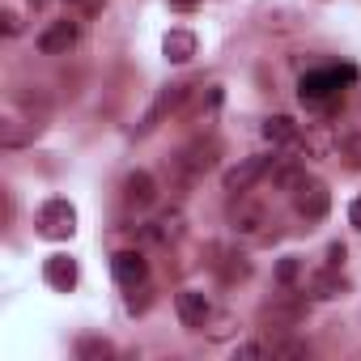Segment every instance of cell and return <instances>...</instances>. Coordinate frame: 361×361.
Wrapping results in <instances>:
<instances>
[{
  "instance_id": "cell-3",
  "label": "cell",
  "mask_w": 361,
  "mask_h": 361,
  "mask_svg": "<svg viewBox=\"0 0 361 361\" xmlns=\"http://www.w3.org/2000/svg\"><path fill=\"white\" fill-rule=\"evenodd\" d=\"M188 94H192V85H188V81H170V85H161V90H157V98L149 102V111L140 115V123H136V136H149L153 128H161V123H166V119H170L178 106L188 102Z\"/></svg>"
},
{
  "instance_id": "cell-20",
  "label": "cell",
  "mask_w": 361,
  "mask_h": 361,
  "mask_svg": "<svg viewBox=\"0 0 361 361\" xmlns=\"http://www.w3.org/2000/svg\"><path fill=\"white\" fill-rule=\"evenodd\" d=\"M145 234H153L157 243H174L178 234H183V213H166V217H157Z\"/></svg>"
},
{
  "instance_id": "cell-1",
  "label": "cell",
  "mask_w": 361,
  "mask_h": 361,
  "mask_svg": "<svg viewBox=\"0 0 361 361\" xmlns=\"http://www.w3.org/2000/svg\"><path fill=\"white\" fill-rule=\"evenodd\" d=\"M217 157H221V140L217 136H200V140H192L188 149H178L170 161H166V170H170V178H174V188L178 192H188L192 183H200V178L217 166Z\"/></svg>"
},
{
  "instance_id": "cell-19",
  "label": "cell",
  "mask_w": 361,
  "mask_h": 361,
  "mask_svg": "<svg viewBox=\"0 0 361 361\" xmlns=\"http://www.w3.org/2000/svg\"><path fill=\"white\" fill-rule=\"evenodd\" d=\"M336 153L348 170H361V132H336Z\"/></svg>"
},
{
  "instance_id": "cell-17",
  "label": "cell",
  "mask_w": 361,
  "mask_h": 361,
  "mask_svg": "<svg viewBox=\"0 0 361 361\" xmlns=\"http://www.w3.org/2000/svg\"><path fill=\"white\" fill-rule=\"evenodd\" d=\"M264 136H268L272 145H298L302 132H298V123H293L289 115H268V119H264Z\"/></svg>"
},
{
  "instance_id": "cell-6",
  "label": "cell",
  "mask_w": 361,
  "mask_h": 361,
  "mask_svg": "<svg viewBox=\"0 0 361 361\" xmlns=\"http://www.w3.org/2000/svg\"><path fill=\"white\" fill-rule=\"evenodd\" d=\"M293 209H298L302 221H323L327 209H331V192L319 183V178H302L293 188Z\"/></svg>"
},
{
  "instance_id": "cell-22",
  "label": "cell",
  "mask_w": 361,
  "mask_h": 361,
  "mask_svg": "<svg viewBox=\"0 0 361 361\" xmlns=\"http://www.w3.org/2000/svg\"><path fill=\"white\" fill-rule=\"evenodd\" d=\"M77 357L81 361H102V357H115V344H106L98 336H81L77 340Z\"/></svg>"
},
{
  "instance_id": "cell-27",
  "label": "cell",
  "mask_w": 361,
  "mask_h": 361,
  "mask_svg": "<svg viewBox=\"0 0 361 361\" xmlns=\"http://www.w3.org/2000/svg\"><path fill=\"white\" fill-rule=\"evenodd\" d=\"M348 226H353V230H361V196L348 204Z\"/></svg>"
},
{
  "instance_id": "cell-12",
  "label": "cell",
  "mask_w": 361,
  "mask_h": 361,
  "mask_svg": "<svg viewBox=\"0 0 361 361\" xmlns=\"http://www.w3.org/2000/svg\"><path fill=\"white\" fill-rule=\"evenodd\" d=\"M111 272H115V281H119L123 289H136V285L149 281V259H145L140 251H119V255L111 259Z\"/></svg>"
},
{
  "instance_id": "cell-28",
  "label": "cell",
  "mask_w": 361,
  "mask_h": 361,
  "mask_svg": "<svg viewBox=\"0 0 361 361\" xmlns=\"http://www.w3.org/2000/svg\"><path fill=\"white\" fill-rule=\"evenodd\" d=\"M200 5V0H170V9H178V13H192Z\"/></svg>"
},
{
  "instance_id": "cell-13",
  "label": "cell",
  "mask_w": 361,
  "mask_h": 361,
  "mask_svg": "<svg viewBox=\"0 0 361 361\" xmlns=\"http://www.w3.org/2000/svg\"><path fill=\"white\" fill-rule=\"evenodd\" d=\"M43 281H47L51 289H60V293L77 289V259H73V255H47V264H43Z\"/></svg>"
},
{
  "instance_id": "cell-25",
  "label": "cell",
  "mask_w": 361,
  "mask_h": 361,
  "mask_svg": "<svg viewBox=\"0 0 361 361\" xmlns=\"http://www.w3.org/2000/svg\"><path fill=\"white\" fill-rule=\"evenodd\" d=\"M0 30H5L9 39H13V35H22V18H18L13 9H5V13H0Z\"/></svg>"
},
{
  "instance_id": "cell-15",
  "label": "cell",
  "mask_w": 361,
  "mask_h": 361,
  "mask_svg": "<svg viewBox=\"0 0 361 361\" xmlns=\"http://www.w3.org/2000/svg\"><path fill=\"white\" fill-rule=\"evenodd\" d=\"M298 145L310 157H327V153H336V132L327 123H314V128H306V136H298Z\"/></svg>"
},
{
  "instance_id": "cell-24",
  "label": "cell",
  "mask_w": 361,
  "mask_h": 361,
  "mask_svg": "<svg viewBox=\"0 0 361 361\" xmlns=\"http://www.w3.org/2000/svg\"><path fill=\"white\" fill-rule=\"evenodd\" d=\"M272 357H310V348L298 340H272Z\"/></svg>"
},
{
  "instance_id": "cell-7",
  "label": "cell",
  "mask_w": 361,
  "mask_h": 361,
  "mask_svg": "<svg viewBox=\"0 0 361 361\" xmlns=\"http://www.w3.org/2000/svg\"><path fill=\"white\" fill-rule=\"evenodd\" d=\"M306 319V298H276L259 306V323L264 327H298Z\"/></svg>"
},
{
  "instance_id": "cell-16",
  "label": "cell",
  "mask_w": 361,
  "mask_h": 361,
  "mask_svg": "<svg viewBox=\"0 0 361 361\" xmlns=\"http://www.w3.org/2000/svg\"><path fill=\"white\" fill-rule=\"evenodd\" d=\"M161 51H166L170 64H188V60L196 56V35H188V30H170L166 43H161Z\"/></svg>"
},
{
  "instance_id": "cell-18",
  "label": "cell",
  "mask_w": 361,
  "mask_h": 361,
  "mask_svg": "<svg viewBox=\"0 0 361 361\" xmlns=\"http://www.w3.org/2000/svg\"><path fill=\"white\" fill-rule=\"evenodd\" d=\"M213 264H217V276H221L226 285H238V281L251 276V264H247L238 251H221V259H213Z\"/></svg>"
},
{
  "instance_id": "cell-8",
  "label": "cell",
  "mask_w": 361,
  "mask_h": 361,
  "mask_svg": "<svg viewBox=\"0 0 361 361\" xmlns=\"http://www.w3.org/2000/svg\"><path fill=\"white\" fill-rule=\"evenodd\" d=\"M123 204H128L132 213H145V209L157 204V178H153L149 170H136V174L123 178Z\"/></svg>"
},
{
  "instance_id": "cell-9",
  "label": "cell",
  "mask_w": 361,
  "mask_h": 361,
  "mask_svg": "<svg viewBox=\"0 0 361 361\" xmlns=\"http://www.w3.org/2000/svg\"><path fill=\"white\" fill-rule=\"evenodd\" d=\"M174 310H178V319H183V327H192V331H200L213 319V306H209V298L200 289H178Z\"/></svg>"
},
{
  "instance_id": "cell-4",
  "label": "cell",
  "mask_w": 361,
  "mask_h": 361,
  "mask_svg": "<svg viewBox=\"0 0 361 361\" xmlns=\"http://www.w3.org/2000/svg\"><path fill=\"white\" fill-rule=\"evenodd\" d=\"M39 234L43 238H73L77 234V209L64 196L43 200V209H39Z\"/></svg>"
},
{
  "instance_id": "cell-23",
  "label": "cell",
  "mask_w": 361,
  "mask_h": 361,
  "mask_svg": "<svg viewBox=\"0 0 361 361\" xmlns=\"http://www.w3.org/2000/svg\"><path fill=\"white\" fill-rule=\"evenodd\" d=\"M298 276H302V259H298V255H285V259L276 264V281H281V285L289 289V285H293Z\"/></svg>"
},
{
  "instance_id": "cell-5",
  "label": "cell",
  "mask_w": 361,
  "mask_h": 361,
  "mask_svg": "<svg viewBox=\"0 0 361 361\" xmlns=\"http://www.w3.org/2000/svg\"><path fill=\"white\" fill-rule=\"evenodd\" d=\"M272 166H276V157H272V153H255V157H243L234 170H226V178H221V183H226V192H230V196H247V192L259 183V178L272 170Z\"/></svg>"
},
{
  "instance_id": "cell-2",
  "label": "cell",
  "mask_w": 361,
  "mask_h": 361,
  "mask_svg": "<svg viewBox=\"0 0 361 361\" xmlns=\"http://www.w3.org/2000/svg\"><path fill=\"white\" fill-rule=\"evenodd\" d=\"M357 77V68H310L302 81H298V98L306 102V106H336L340 102V94H344V85Z\"/></svg>"
},
{
  "instance_id": "cell-10",
  "label": "cell",
  "mask_w": 361,
  "mask_h": 361,
  "mask_svg": "<svg viewBox=\"0 0 361 361\" xmlns=\"http://www.w3.org/2000/svg\"><path fill=\"white\" fill-rule=\"evenodd\" d=\"M77 22L73 18H60V22H51L43 35H39V51L43 56H68L73 47H77Z\"/></svg>"
},
{
  "instance_id": "cell-11",
  "label": "cell",
  "mask_w": 361,
  "mask_h": 361,
  "mask_svg": "<svg viewBox=\"0 0 361 361\" xmlns=\"http://www.w3.org/2000/svg\"><path fill=\"white\" fill-rule=\"evenodd\" d=\"M230 226H234V234H243V238H264V226H268V213L259 209V204H251V200H234L230 204Z\"/></svg>"
},
{
  "instance_id": "cell-14",
  "label": "cell",
  "mask_w": 361,
  "mask_h": 361,
  "mask_svg": "<svg viewBox=\"0 0 361 361\" xmlns=\"http://www.w3.org/2000/svg\"><path fill=\"white\" fill-rule=\"evenodd\" d=\"M306 293H310V298H323V302H327V298H344V293H348V281L340 276V268H323V272H314V276L306 281Z\"/></svg>"
},
{
  "instance_id": "cell-26",
  "label": "cell",
  "mask_w": 361,
  "mask_h": 361,
  "mask_svg": "<svg viewBox=\"0 0 361 361\" xmlns=\"http://www.w3.org/2000/svg\"><path fill=\"white\" fill-rule=\"evenodd\" d=\"M344 255H348V251H344V243H331V247H327V268H340V264H344Z\"/></svg>"
},
{
  "instance_id": "cell-21",
  "label": "cell",
  "mask_w": 361,
  "mask_h": 361,
  "mask_svg": "<svg viewBox=\"0 0 361 361\" xmlns=\"http://www.w3.org/2000/svg\"><path fill=\"white\" fill-rule=\"evenodd\" d=\"M302 178H306V170H302V166H293V161H281V157H276V166H272V183H276L281 192H293Z\"/></svg>"
}]
</instances>
